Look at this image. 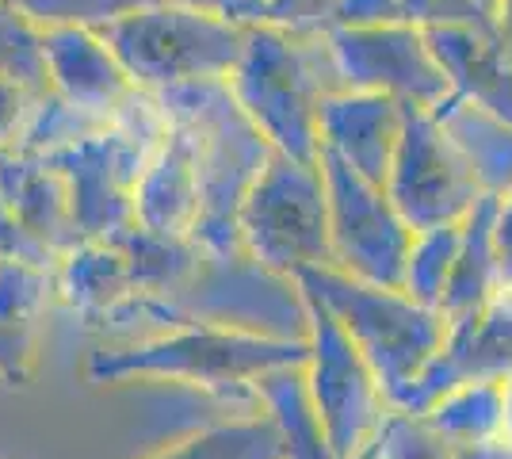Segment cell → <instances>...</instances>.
<instances>
[{
    "label": "cell",
    "instance_id": "cell-1",
    "mask_svg": "<svg viewBox=\"0 0 512 459\" xmlns=\"http://www.w3.org/2000/svg\"><path fill=\"white\" fill-rule=\"evenodd\" d=\"M176 131L188 134L199 173V222L192 241L211 257L241 253V207L260 173L276 157L272 142L253 127L226 81H195L157 92Z\"/></svg>",
    "mask_w": 512,
    "mask_h": 459
},
{
    "label": "cell",
    "instance_id": "cell-2",
    "mask_svg": "<svg viewBox=\"0 0 512 459\" xmlns=\"http://www.w3.org/2000/svg\"><path fill=\"white\" fill-rule=\"evenodd\" d=\"M306 341H272L214 326H184L165 337L123 349H92L85 379L104 383H169L180 391H203L237 402H260L256 379L279 368L306 364Z\"/></svg>",
    "mask_w": 512,
    "mask_h": 459
},
{
    "label": "cell",
    "instance_id": "cell-3",
    "mask_svg": "<svg viewBox=\"0 0 512 459\" xmlns=\"http://www.w3.org/2000/svg\"><path fill=\"white\" fill-rule=\"evenodd\" d=\"M226 85L272 150L295 161H321V108L344 88L329 39L264 27L245 31V50Z\"/></svg>",
    "mask_w": 512,
    "mask_h": 459
},
{
    "label": "cell",
    "instance_id": "cell-4",
    "mask_svg": "<svg viewBox=\"0 0 512 459\" xmlns=\"http://www.w3.org/2000/svg\"><path fill=\"white\" fill-rule=\"evenodd\" d=\"M299 284L314 303H321L341 322L352 345L363 352V360L375 368L390 406L398 410L413 383L444 349L448 318L409 299L402 287L360 284L333 268L302 272Z\"/></svg>",
    "mask_w": 512,
    "mask_h": 459
},
{
    "label": "cell",
    "instance_id": "cell-5",
    "mask_svg": "<svg viewBox=\"0 0 512 459\" xmlns=\"http://www.w3.org/2000/svg\"><path fill=\"white\" fill-rule=\"evenodd\" d=\"M169 131L172 123L161 100L153 92H138L119 111L115 127L73 150L46 157L69 184L77 238L119 241L127 230H134V188Z\"/></svg>",
    "mask_w": 512,
    "mask_h": 459
},
{
    "label": "cell",
    "instance_id": "cell-6",
    "mask_svg": "<svg viewBox=\"0 0 512 459\" xmlns=\"http://www.w3.org/2000/svg\"><path fill=\"white\" fill-rule=\"evenodd\" d=\"M241 253L279 276L333 268L329 184L321 161L276 153L241 207Z\"/></svg>",
    "mask_w": 512,
    "mask_h": 459
},
{
    "label": "cell",
    "instance_id": "cell-7",
    "mask_svg": "<svg viewBox=\"0 0 512 459\" xmlns=\"http://www.w3.org/2000/svg\"><path fill=\"white\" fill-rule=\"evenodd\" d=\"M104 43L115 50L130 81L157 96L195 81H230L245 50V27L161 0L107 27Z\"/></svg>",
    "mask_w": 512,
    "mask_h": 459
},
{
    "label": "cell",
    "instance_id": "cell-8",
    "mask_svg": "<svg viewBox=\"0 0 512 459\" xmlns=\"http://www.w3.org/2000/svg\"><path fill=\"white\" fill-rule=\"evenodd\" d=\"M180 326H214L272 337L310 341V299L295 276H279L253 257L203 253L192 280L169 295Z\"/></svg>",
    "mask_w": 512,
    "mask_h": 459
},
{
    "label": "cell",
    "instance_id": "cell-9",
    "mask_svg": "<svg viewBox=\"0 0 512 459\" xmlns=\"http://www.w3.org/2000/svg\"><path fill=\"white\" fill-rule=\"evenodd\" d=\"M310 299V295H306ZM306 387L337 459H360L386 414L394 410L375 368L363 360L341 322L310 299V341H306Z\"/></svg>",
    "mask_w": 512,
    "mask_h": 459
},
{
    "label": "cell",
    "instance_id": "cell-10",
    "mask_svg": "<svg viewBox=\"0 0 512 459\" xmlns=\"http://www.w3.org/2000/svg\"><path fill=\"white\" fill-rule=\"evenodd\" d=\"M321 169L329 184L333 272L371 287H402L413 230L390 203L386 188L344 169L333 157H321Z\"/></svg>",
    "mask_w": 512,
    "mask_h": 459
},
{
    "label": "cell",
    "instance_id": "cell-11",
    "mask_svg": "<svg viewBox=\"0 0 512 459\" xmlns=\"http://www.w3.org/2000/svg\"><path fill=\"white\" fill-rule=\"evenodd\" d=\"M329 50L348 92H375L409 111H436L451 100V85L436 62L428 31L413 23L337 27L329 35Z\"/></svg>",
    "mask_w": 512,
    "mask_h": 459
},
{
    "label": "cell",
    "instance_id": "cell-12",
    "mask_svg": "<svg viewBox=\"0 0 512 459\" xmlns=\"http://www.w3.org/2000/svg\"><path fill=\"white\" fill-rule=\"evenodd\" d=\"M386 196L413 234L463 226L486 199L432 111H409L402 146L386 176Z\"/></svg>",
    "mask_w": 512,
    "mask_h": 459
},
{
    "label": "cell",
    "instance_id": "cell-13",
    "mask_svg": "<svg viewBox=\"0 0 512 459\" xmlns=\"http://www.w3.org/2000/svg\"><path fill=\"white\" fill-rule=\"evenodd\" d=\"M512 379V287L482 306L478 314L448 322V337L428 372L413 383L398 410L425 414L428 406L463 383H497Z\"/></svg>",
    "mask_w": 512,
    "mask_h": 459
},
{
    "label": "cell",
    "instance_id": "cell-14",
    "mask_svg": "<svg viewBox=\"0 0 512 459\" xmlns=\"http://www.w3.org/2000/svg\"><path fill=\"white\" fill-rule=\"evenodd\" d=\"M406 119L409 108L386 100V96L341 88L321 108V157H333L344 169L386 188L390 165H394L402 134H406Z\"/></svg>",
    "mask_w": 512,
    "mask_h": 459
},
{
    "label": "cell",
    "instance_id": "cell-15",
    "mask_svg": "<svg viewBox=\"0 0 512 459\" xmlns=\"http://www.w3.org/2000/svg\"><path fill=\"white\" fill-rule=\"evenodd\" d=\"M43 50L50 92L107 123H115L119 111L142 92L115 58V50L104 43V35L96 31H77V27L43 31Z\"/></svg>",
    "mask_w": 512,
    "mask_h": 459
},
{
    "label": "cell",
    "instance_id": "cell-16",
    "mask_svg": "<svg viewBox=\"0 0 512 459\" xmlns=\"http://www.w3.org/2000/svg\"><path fill=\"white\" fill-rule=\"evenodd\" d=\"M199 173L188 134L172 127L134 188V226L157 238L192 241L199 222Z\"/></svg>",
    "mask_w": 512,
    "mask_h": 459
},
{
    "label": "cell",
    "instance_id": "cell-17",
    "mask_svg": "<svg viewBox=\"0 0 512 459\" xmlns=\"http://www.w3.org/2000/svg\"><path fill=\"white\" fill-rule=\"evenodd\" d=\"M436 62L444 69L455 100L501 115L512 123V58L497 46L490 31L440 27L428 31Z\"/></svg>",
    "mask_w": 512,
    "mask_h": 459
},
{
    "label": "cell",
    "instance_id": "cell-18",
    "mask_svg": "<svg viewBox=\"0 0 512 459\" xmlns=\"http://www.w3.org/2000/svg\"><path fill=\"white\" fill-rule=\"evenodd\" d=\"M0 199L35 230L39 238L62 257L77 245L73 230V203H69V184L65 176L35 153L8 150L0 153Z\"/></svg>",
    "mask_w": 512,
    "mask_h": 459
},
{
    "label": "cell",
    "instance_id": "cell-19",
    "mask_svg": "<svg viewBox=\"0 0 512 459\" xmlns=\"http://www.w3.org/2000/svg\"><path fill=\"white\" fill-rule=\"evenodd\" d=\"M58 276V306H65L81 326L104 318L107 310L138 295L130 264L111 241H77L54 268Z\"/></svg>",
    "mask_w": 512,
    "mask_h": 459
},
{
    "label": "cell",
    "instance_id": "cell-20",
    "mask_svg": "<svg viewBox=\"0 0 512 459\" xmlns=\"http://www.w3.org/2000/svg\"><path fill=\"white\" fill-rule=\"evenodd\" d=\"M436 123L451 138L470 176L478 180L482 196L501 199L512 192V123L501 115L474 108L467 100H444L432 111Z\"/></svg>",
    "mask_w": 512,
    "mask_h": 459
},
{
    "label": "cell",
    "instance_id": "cell-21",
    "mask_svg": "<svg viewBox=\"0 0 512 459\" xmlns=\"http://www.w3.org/2000/svg\"><path fill=\"white\" fill-rule=\"evenodd\" d=\"M493 207H497V199L486 196L459 226V257H455V272H451L448 299L440 306V314L448 322L478 314L509 287L505 272H501V257H497V238H493Z\"/></svg>",
    "mask_w": 512,
    "mask_h": 459
},
{
    "label": "cell",
    "instance_id": "cell-22",
    "mask_svg": "<svg viewBox=\"0 0 512 459\" xmlns=\"http://www.w3.org/2000/svg\"><path fill=\"white\" fill-rule=\"evenodd\" d=\"M253 391L260 398V410L272 417V425L287 444V459H337L325 440L302 364L268 372L264 379H256Z\"/></svg>",
    "mask_w": 512,
    "mask_h": 459
},
{
    "label": "cell",
    "instance_id": "cell-23",
    "mask_svg": "<svg viewBox=\"0 0 512 459\" xmlns=\"http://www.w3.org/2000/svg\"><path fill=\"white\" fill-rule=\"evenodd\" d=\"M421 417L436 429V437H444V444H451L455 452L505 440V387H497V383L451 387Z\"/></svg>",
    "mask_w": 512,
    "mask_h": 459
},
{
    "label": "cell",
    "instance_id": "cell-24",
    "mask_svg": "<svg viewBox=\"0 0 512 459\" xmlns=\"http://www.w3.org/2000/svg\"><path fill=\"white\" fill-rule=\"evenodd\" d=\"M150 459H287V444L268 414L226 417L169 440Z\"/></svg>",
    "mask_w": 512,
    "mask_h": 459
},
{
    "label": "cell",
    "instance_id": "cell-25",
    "mask_svg": "<svg viewBox=\"0 0 512 459\" xmlns=\"http://www.w3.org/2000/svg\"><path fill=\"white\" fill-rule=\"evenodd\" d=\"M123 249V257L130 264V276L138 295H161L169 299L180 287L192 280V272L203 261V249L188 238H157L146 230H127L119 241H111Z\"/></svg>",
    "mask_w": 512,
    "mask_h": 459
},
{
    "label": "cell",
    "instance_id": "cell-26",
    "mask_svg": "<svg viewBox=\"0 0 512 459\" xmlns=\"http://www.w3.org/2000/svg\"><path fill=\"white\" fill-rule=\"evenodd\" d=\"M455 257H459V226L413 234L406 268H402V291L421 306L440 310L444 299H448Z\"/></svg>",
    "mask_w": 512,
    "mask_h": 459
},
{
    "label": "cell",
    "instance_id": "cell-27",
    "mask_svg": "<svg viewBox=\"0 0 512 459\" xmlns=\"http://www.w3.org/2000/svg\"><path fill=\"white\" fill-rule=\"evenodd\" d=\"M107 127H115V123H107V119L92 115V111L73 108L69 100L46 92L43 100L35 104V115H31V123L23 131V142L16 150L35 153V157H50V153L73 150V146H81L88 138L104 134Z\"/></svg>",
    "mask_w": 512,
    "mask_h": 459
},
{
    "label": "cell",
    "instance_id": "cell-28",
    "mask_svg": "<svg viewBox=\"0 0 512 459\" xmlns=\"http://www.w3.org/2000/svg\"><path fill=\"white\" fill-rule=\"evenodd\" d=\"M230 23L245 31H283L299 39H329L337 31V0H237Z\"/></svg>",
    "mask_w": 512,
    "mask_h": 459
},
{
    "label": "cell",
    "instance_id": "cell-29",
    "mask_svg": "<svg viewBox=\"0 0 512 459\" xmlns=\"http://www.w3.org/2000/svg\"><path fill=\"white\" fill-rule=\"evenodd\" d=\"M20 16L35 23L39 31H96L104 35L107 27L123 23L127 16H138L161 0H8Z\"/></svg>",
    "mask_w": 512,
    "mask_h": 459
},
{
    "label": "cell",
    "instance_id": "cell-30",
    "mask_svg": "<svg viewBox=\"0 0 512 459\" xmlns=\"http://www.w3.org/2000/svg\"><path fill=\"white\" fill-rule=\"evenodd\" d=\"M0 77L16 81L35 96L50 92L43 31L27 16H20L8 0H0Z\"/></svg>",
    "mask_w": 512,
    "mask_h": 459
},
{
    "label": "cell",
    "instance_id": "cell-31",
    "mask_svg": "<svg viewBox=\"0 0 512 459\" xmlns=\"http://www.w3.org/2000/svg\"><path fill=\"white\" fill-rule=\"evenodd\" d=\"M58 306L54 268L23 261H0V322L43 329L46 314Z\"/></svg>",
    "mask_w": 512,
    "mask_h": 459
},
{
    "label": "cell",
    "instance_id": "cell-32",
    "mask_svg": "<svg viewBox=\"0 0 512 459\" xmlns=\"http://www.w3.org/2000/svg\"><path fill=\"white\" fill-rule=\"evenodd\" d=\"M360 459H455V448L436 437V429L421 414L390 410Z\"/></svg>",
    "mask_w": 512,
    "mask_h": 459
},
{
    "label": "cell",
    "instance_id": "cell-33",
    "mask_svg": "<svg viewBox=\"0 0 512 459\" xmlns=\"http://www.w3.org/2000/svg\"><path fill=\"white\" fill-rule=\"evenodd\" d=\"M493 20H497V0H406V23L421 31L470 27L493 35Z\"/></svg>",
    "mask_w": 512,
    "mask_h": 459
},
{
    "label": "cell",
    "instance_id": "cell-34",
    "mask_svg": "<svg viewBox=\"0 0 512 459\" xmlns=\"http://www.w3.org/2000/svg\"><path fill=\"white\" fill-rule=\"evenodd\" d=\"M39 326H16L0 322V383L4 387H27L35 375V352H39Z\"/></svg>",
    "mask_w": 512,
    "mask_h": 459
},
{
    "label": "cell",
    "instance_id": "cell-35",
    "mask_svg": "<svg viewBox=\"0 0 512 459\" xmlns=\"http://www.w3.org/2000/svg\"><path fill=\"white\" fill-rule=\"evenodd\" d=\"M0 261H23V264H39V268H58L62 257H58L35 230H27V222L0 199Z\"/></svg>",
    "mask_w": 512,
    "mask_h": 459
},
{
    "label": "cell",
    "instance_id": "cell-36",
    "mask_svg": "<svg viewBox=\"0 0 512 459\" xmlns=\"http://www.w3.org/2000/svg\"><path fill=\"white\" fill-rule=\"evenodd\" d=\"M39 100L43 96H35V92H27L16 81L0 77V153L16 150L23 142V131H27V123H31Z\"/></svg>",
    "mask_w": 512,
    "mask_h": 459
},
{
    "label": "cell",
    "instance_id": "cell-37",
    "mask_svg": "<svg viewBox=\"0 0 512 459\" xmlns=\"http://www.w3.org/2000/svg\"><path fill=\"white\" fill-rule=\"evenodd\" d=\"M406 23V0H337V27Z\"/></svg>",
    "mask_w": 512,
    "mask_h": 459
},
{
    "label": "cell",
    "instance_id": "cell-38",
    "mask_svg": "<svg viewBox=\"0 0 512 459\" xmlns=\"http://www.w3.org/2000/svg\"><path fill=\"white\" fill-rule=\"evenodd\" d=\"M493 238H497V257H501L505 284L512 287V192L497 199V207H493Z\"/></svg>",
    "mask_w": 512,
    "mask_h": 459
},
{
    "label": "cell",
    "instance_id": "cell-39",
    "mask_svg": "<svg viewBox=\"0 0 512 459\" xmlns=\"http://www.w3.org/2000/svg\"><path fill=\"white\" fill-rule=\"evenodd\" d=\"M493 39L512 58V0H497V20H493Z\"/></svg>",
    "mask_w": 512,
    "mask_h": 459
},
{
    "label": "cell",
    "instance_id": "cell-40",
    "mask_svg": "<svg viewBox=\"0 0 512 459\" xmlns=\"http://www.w3.org/2000/svg\"><path fill=\"white\" fill-rule=\"evenodd\" d=\"M455 459H512V444L493 440V444H478V448H459Z\"/></svg>",
    "mask_w": 512,
    "mask_h": 459
},
{
    "label": "cell",
    "instance_id": "cell-41",
    "mask_svg": "<svg viewBox=\"0 0 512 459\" xmlns=\"http://www.w3.org/2000/svg\"><path fill=\"white\" fill-rule=\"evenodd\" d=\"M169 4L192 8V12H203V16H222V20H230V12L237 8V0H169Z\"/></svg>",
    "mask_w": 512,
    "mask_h": 459
},
{
    "label": "cell",
    "instance_id": "cell-42",
    "mask_svg": "<svg viewBox=\"0 0 512 459\" xmlns=\"http://www.w3.org/2000/svg\"><path fill=\"white\" fill-rule=\"evenodd\" d=\"M505 440L512 444V379L505 383Z\"/></svg>",
    "mask_w": 512,
    "mask_h": 459
}]
</instances>
